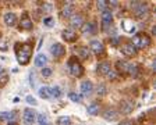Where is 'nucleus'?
<instances>
[{
	"instance_id": "1",
	"label": "nucleus",
	"mask_w": 156,
	"mask_h": 125,
	"mask_svg": "<svg viewBox=\"0 0 156 125\" xmlns=\"http://www.w3.org/2000/svg\"><path fill=\"white\" fill-rule=\"evenodd\" d=\"M16 51H17V60L21 65H27L31 60L32 56V45L31 43H23V45H16Z\"/></svg>"
},
{
	"instance_id": "2",
	"label": "nucleus",
	"mask_w": 156,
	"mask_h": 125,
	"mask_svg": "<svg viewBox=\"0 0 156 125\" xmlns=\"http://www.w3.org/2000/svg\"><path fill=\"white\" fill-rule=\"evenodd\" d=\"M130 7L133 10L134 16L136 18H146L148 14H149V9H148V4L146 3H142V2H130Z\"/></svg>"
},
{
	"instance_id": "3",
	"label": "nucleus",
	"mask_w": 156,
	"mask_h": 125,
	"mask_svg": "<svg viewBox=\"0 0 156 125\" xmlns=\"http://www.w3.org/2000/svg\"><path fill=\"white\" fill-rule=\"evenodd\" d=\"M133 45L135 49H145L151 45V38L146 33H138L133 38Z\"/></svg>"
},
{
	"instance_id": "4",
	"label": "nucleus",
	"mask_w": 156,
	"mask_h": 125,
	"mask_svg": "<svg viewBox=\"0 0 156 125\" xmlns=\"http://www.w3.org/2000/svg\"><path fill=\"white\" fill-rule=\"evenodd\" d=\"M68 70H70V72H71L73 77H82L84 75V67H82L78 61H75L74 57H71L70 60H68Z\"/></svg>"
},
{
	"instance_id": "5",
	"label": "nucleus",
	"mask_w": 156,
	"mask_h": 125,
	"mask_svg": "<svg viewBox=\"0 0 156 125\" xmlns=\"http://www.w3.org/2000/svg\"><path fill=\"white\" fill-rule=\"evenodd\" d=\"M36 114L35 113V110H32V109H25L24 110V113H23V120H24V122H25L27 125H32L34 122L36 121Z\"/></svg>"
},
{
	"instance_id": "6",
	"label": "nucleus",
	"mask_w": 156,
	"mask_h": 125,
	"mask_svg": "<svg viewBox=\"0 0 156 125\" xmlns=\"http://www.w3.org/2000/svg\"><path fill=\"white\" fill-rule=\"evenodd\" d=\"M113 21V14H112L110 10H105L102 11V25H103V31H107V26L112 24Z\"/></svg>"
},
{
	"instance_id": "7",
	"label": "nucleus",
	"mask_w": 156,
	"mask_h": 125,
	"mask_svg": "<svg viewBox=\"0 0 156 125\" xmlns=\"http://www.w3.org/2000/svg\"><path fill=\"white\" fill-rule=\"evenodd\" d=\"M89 50H92L95 54H103L105 53V46L102 42L99 40H91V45H89Z\"/></svg>"
},
{
	"instance_id": "8",
	"label": "nucleus",
	"mask_w": 156,
	"mask_h": 125,
	"mask_svg": "<svg viewBox=\"0 0 156 125\" xmlns=\"http://www.w3.org/2000/svg\"><path fill=\"white\" fill-rule=\"evenodd\" d=\"M121 53L127 57H134L136 54V49L134 47L133 43H124L121 45Z\"/></svg>"
},
{
	"instance_id": "9",
	"label": "nucleus",
	"mask_w": 156,
	"mask_h": 125,
	"mask_svg": "<svg viewBox=\"0 0 156 125\" xmlns=\"http://www.w3.org/2000/svg\"><path fill=\"white\" fill-rule=\"evenodd\" d=\"M50 53L53 54V57L58 58L66 53V49L62 43H55V45H52V47H50Z\"/></svg>"
},
{
	"instance_id": "10",
	"label": "nucleus",
	"mask_w": 156,
	"mask_h": 125,
	"mask_svg": "<svg viewBox=\"0 0 156 125\" xmlns=\"http://www.w3.org/2000/svg\"><path fill=\"white\" fill-rule=\"evenodd\" d=\"M60 14H62V17H64V18H68V17L71 18V17L74 16V4L73 3H66L64 6H63Z\"/></svg>"
},
{
	"instance_id": "11",
	"label": "nucleus",
	"mask_w": 156,
	"mask_h": 125,
	"mask_svg": "<svg viewBox=\"0 0 156 125\" xmlns=\"http://www.w3.org/2000/svg\"><path fill=\"white\" fill-rule=\"evenodd\" d=\"M81 95L82 96H89L92 92H94V85H92L91 81H85L81 83Z\"/></svg>"
},
{
	"instance_id": "12",
	"label": "nucleus",
	"mask_w": 156,
	"mask_h": 125,
	"mask_svg": "<svg viewBox=\"0 0 156 125\" xmlns=\"http://www.w3.org/2000/svg\"><path fill=\"white\" fill-rule=\"evenodd\" d=\"M32 19L28 17V14H24L23 17H21V19H20V28L23 29H32Z\"/></svg>"
},
{
	"instance_id": "13",
	"label": "nucleus",
	"mask_w": 156,
	"mask_h": 125,
	"mask_svg": "<svg viewBox=\"0 0 156 125\" xmlns=\"http://www.w3.org/2000/svg\"><path fill=\"white\" fill-rule=\"evenodd\" d=\"M133 110H134V104L131 102H128V100H123V102L120 103V111H121V114H130Z\"/></svg>"
},
{
	"instance_id": "14",
	"label": "nucleus",
	"mask_w": 156,
	"mask_h": 125,
	"mask_svg": "<svg viewBox=\"0 0 156 125\" xmlns=\"http://www.w3.org/2000/svg\"><path fill=\"white\" fill-rule=\"evenodd\" d=\"M62 36L63 39H66L67 42H75L77 40V32L74 29H66L62 32Z\"/></svg>"
},
{
	"instance_id": "15",
	"label": "nucleus",
	"mask_w": 156,
	"mask_h": 125,
	"mask_svg": "<svg viewBox=\"0 0 156 125\" xmlns=\"http://www.w3.org/2000/svg\"><path fill=\"white\" fill-rule=\"evenodd\" d=\"M70 24H71L73 28H81L84 25V19H82V16L81 14H75L70 18Z\"/></svg>"
},
{
	"instance_id": "16",
	"label": "nucleus",
	"mask_w": 156,
	"mask_h": 125,
	"mask_svg": "<svg viewBox=\"0 0 156 125\" xmlns=\"http://www.w3.org/2000/svg\"><path fill=\"white\" fill-rule=\"evenodd\" d=\"M3 18H4V24L7 26H14L17 23V16L14 13H6Z\"/></svg>"
},
{
	"instance_id": "17",
	"label": "nucleus",
	"mask_w": 156,
	"mask_h": 125,
	"mask_svg": "<svg viewBox=\"0 0 156 125\" xmlns=\"http://www.w3.org/2000/svg\"><path fill=\"white\" fill-rule=\"evenodd\" d=\"M110 70H112V68H110V64H109L107 61H103V63H101V64L98 65L96 72H98L99 75H106Z\"/></svg>"
},
{
	"instance_id": "18",
	"label": "nucleus",
	"mask_w": 156,
	"mask_h": 125,
	"mask_svg": "<svg viewBox=\"0 0 156 125\" xmlns=\"http://www.w3.org/2000/svg\"><path fill=\"white\" fill-rule=\"evenodd\" d=\"M81 29H82V33H95L96 32V24L95 23H87V24H84V25L81 26Z\"/></svg>"
},
{
	"instance_id": "19",
	"label": "nucleus",
	"mask_w": 156,
	"mask_h": 125,
	"mask_svg": "<svg viewBox=\"0 0 156 125\" xmlns=\"http://www.w3.org/2000/svg\"><path fill=\"white\" fill-rule=\"evenodd\" d=\"M34 63H35L36 67H42L43 68L46 65V63H48V57H46L43 53H39V54L35 57V61H34Z\"/></svg>"
},
{
	"instance_id": "20",
	"label": "nucleus",
	"mask_w": 156,
	"mask_h": 125,
	"mask_svg": "<svg viewBox=\"0 0 156 125\" xmlns=\"http://www.w3.org/2000/svg\"><path fill=\"white\" fill-rule=\"evenodd\" d=\"M128 67H130V63H126V61H117L116 63V68L119 72H121V74H127L128 72Z\"/></svg>"
},
{
	"instance_id": "21",
	"label": "nucleus",
	"mask_w": 156,
	"mask_h": 125,
	"mask_svg": "<svg viewBox=\"0 0 156 125\" xmlns=\"http://www.w3.org/2000/svg\"><path fill=\"white\" fill-rule=\"evenodd\" d=\"M116 117H117V111H116V110H113V109L105 110V113H103V118L105 120H107V121H114V120H116Z\"/></svg>"
},
{
	"instance_id": "22",
	"label": "nucleus",
	"mask_w": 156,
	"mask_h": 125,
	"mask_svg": "<svg viewBox=\"0 0 156 125\" xmlns=\"http://www.w3.org/2000/svg\"><path fill=\"white\" fill-rule=\"evenodd\" d=\"M77 53H78V56H80L81 58H84V60L89 58V56H91V50H88V47H85V46L78 47L77 49Z\"/></svg>"
},
{
	"instance_id": "23",
	"label": "nucleus",
	"mask_w": 156,
	"mask_h": 125,
	"mask_svg": "<svg viewBox=\"0 0 156 125\" xmlns=\"http://www.w3.org/2000/svg\"><path fill=\"white\" fill-rule=\"evenodd\" d=\"M39 96L42 97V99H50V88H48V86H42L41 89H39Z\"/></svg>"
},
{
	"instance_id": "24",
	"label": "nucleus",
	"mask_w": 156,
	"mask_h": 125,
	"mask_svg": "<svg viewBox=\"0 0 156 125\" xmlns=\"http://www.w3.org/2000/svg\"><path fill=\"white\" fill-rule=\"evenodd\" d=\"M17 113L16 111H10V113H2L0 114V118L2 120H7L9 122H13V120L16 118Z\"/></svg>"
},
{
	"instance_id": "25",
	"label": "nucleus",
	"mask_w": 156,
	"mask_h": 125,
	"mask_svg": "<svg viewBox=\"0 0 156 125\" xmlns=\"http://www.w3.org/2000/svg\"><path fill=\"white\" fill-rule=\"evenodd\" d=\"M88 114L98 116V114H99V104H98V103H92L91 106H88Z\"/></svg>"
},
{
	"instance_id": "26",
	"label": "nucleus",
	"mask_w": 156,
	"mask_h": 125,
	"mask_svg": "<svg viewBox=\"0 0 156 125\" xmlns=\"http://www.w3.org/2000/svg\"><path fill=\"white\" fill-rule=\"evenodd\" d=\"M7 83H9V74H7L6 71H2L0 72V88L6 86Z\"/></svg>"
},
{
	"instance_id": "27",
	"label": "nucleus",
	"mask_w": 156,
	"mask_h": 125,
	"mask_svg": "<svg viewBox=\"0 0 156 125\" xmlns=\"http://www.w3.org/2000/svg\"><path fill=\"white\" fill-rule=\"evenodd\" d=\"M138 72H140V70H138V65H136V64H130V67H128V72H127V74L135 78L136 75H138Z\"/></svg>"
},
{
	"instance_id": "28",
	"label": "nucleus",
	"mask_w": 156,
	"mask_h": 125,
	"mask_svg": "<svg viewBox=\"0 0 156 125\" xmlns=\"http://www.w3.org/2000/svg\"><path fill=\"white\" fill-rule=\"evenodd\" d=\"M57 125H71V120H70V117H67V116L58 117L57 118Z\"/></svg>"
},
{
	"instance_id": "29",
	"label": "nucleus",
	"mask_w": 156,
	"mask_h": 125,
	"mask_svg": "<svg viewBox=\"0 0 156 125\" xmlns=\"http://www.w3.org/2000/svg\"><path fill=\"white\" fill-rule=\"evenodd\" d=\"M36 121H38V125H50L48 121V117L45 114H39L36 116Z\"/></svg>"
},
{
	"instance_id": "30",
	"label": "nucleus",
	"mask_w": 156,
	"mask_h": 125,
	"mask_svg": "<svg viewBox=\"0 0 156 125\" xmlns=\"http://www.w3.org/2000/svg\"><path fill=\"white\" fill-rule=\"evenodd\" d=\"M50 96L60 97V96H62V89H60L58 86H53V88H50Z\"/></svg>"
},
{
	"instance_id": "31",
	"label": "nucleus",
	"mask_w": 156,
	"mask_h": 125,
	"mask_svg": "<svg viewBox=\"0 0 156 125\" xmlns=\"http://www.w3.org/2000/svg\"><path fill=\"white\" fill-rule=\"evenodd\" d=\"M68 97H70V100H71V102H74V103H80V102H81V96H80V95H77V93H74V92L68 93Z\"/></svg>"
},
{
	"instance_id": "32",
	"label": "nucleus",
	"mask_w": 156,
	"mask_h": 125,
	"mask_svg": "<svg viewBox=\"0 0 156 125\" xmlns=\"http://www.w3.org/2000/svg\"><path fill=\"white\" fill-rule=\"evenodd\" d=\"M52 68H48V67H43L42 68V77H45V78H49L50 75H52Z\"/></svg>"
},
{
	"instance_id": "33",
	"label": "nucleus",
	"mask_w": 156,
	"mask_h": 125,
	"mask_svg": "<svg viewBox=\"0 0 156 125\" xmlns=\"http://www.w3.org/2000/svg\"><path fill=\"white\" fill-rule=\"evenodd\" d=\"M106 6H107V2H105V0L96 2V7L101 10V11H105V10H106Z\"/></svg>"
},
{
	"instance_id": "34",
	"label": "nucleus",
	"mask_w": 156,
	"mask_h": 125,
	"mask_svg": "<svg viewBox=\"0 0 156 125\" xmlns=\"http://www.w3.org/2000/svg\"><path fill=\"white\" fill-rule=\"evenodd\" d=\"M128 24H130V21H124L123 25H128ZM126 31H127V32H134V31H135V25H134V24H133V25H130L128 28L126 29Z\"/></svg>"
},
{
	"instance_id": "35",
	"label": "nucleus",
	"mask_w": 156,
	"mask_h": 125,
	"mask_svg": "<svg viewBox=\"0 0 156 125\" xmlns=\"http://www.w3.org/2000/svg\"><path fill=\"white\" fill-rule=\"evenodd\" d=\"M98 95H99V96L106 95V88H105V85H101V86L98 88Z\"/></svg>"
},
{
	"instance_id": "36",
	"label": "nucleus",
	"mask_w": 156,
	"mask_h": 125,
	"mask_svg": "<svg viewBox=\"0 0 156 125\" xmlns=\"http://www.w3.org/2000/svg\"><path fill=\"white\" fill-rule=\"evenodd\" d=\"M105 77H106L107 78V79H112V81H113V79H116V78H117V75L116 74H114V72H113V71H109V72H107V74L106 75H105Z\"/></svg>"
},
{
	"instance_id": "37",
	"label": "nucleus",
	"mask_w": 156,
	"mask_h": 125,
	"mask_svg": "<svg viewBox=\"0 0 156 125\" xmlns=\"http://www.w3.org/2000/svg\"><path fill=\"white\" fill-rule=\"evenodd\" d=\"M27 103H29V104H34V106H36V100L34 99L32 96H27Z\"/></svg>"
},
{
	"instance_id": "38",
	"label": "nucleus",
	"mask_w": 156,
	"mask_h": 125,
	"mask_svg": "<svg viewBox=\"0 0 156 125\" xmlns=\"http://www.w3.org/2000/svg\"><path fill=\"white\" fill-rule=\"evenodd\" d=\"M50 10H52V6H50L49 3H45V4L42 6V11H46V13H49Z\"/></svg>"
},
{
	"instance_id": "39",
	"label": "nucleus",
	"mask_w": 156,
	"mask_h": 125,
	"mask_svg": "<svg viewBox=\"0 0 156 125\" xmlns=\"http://www.w3.org/2000/svg\"><path fill=\"white\" fill-rule=\"evenodd\" d=\"M43 24H45V25H48V26H50L53 24V19L50 18V17H48V18L43 19Z\"/></svg>"
},
{
	"instance_id": "40",
	"label": "nucleus",
	"mask_w": 156,
	"mask_h": 125,
	"mask_svg": "<svg viewBox=\"0 0 156 125\" xmlns=\"http://www.w3.org/2000/svg\"><path fill=\"white\" fill-rule=\"evenodd\" d=\"M119 42H120V38H113L112 39V45H117Z\"/></svg>"
},
{
	"instance_id": "41",
	"label": "nucleus",
	"mask_w": 156,
	"mask_h": 125,
	"mask_svg": "<svg viewBox=\"0 0 156 125\" xmlns=\"http://www.w3.org/2000/svg\"><path fill=\"white\" fill-rule=\"evenodd\" d=\"M119 125H133V122L131 121H121Z\"/></svg>"
},
{
	"instance_id": "42",
	"label": "nucleus",
	"mask_w": 156,
	"mask_h": 125,
	"mask_svg": "<svg viewBox=\"0 0 156 125\" xmlns=\"http://www.w3.org/2000/svg\"><path fill=\"white\" fill-rule=\"evenodd\" d=\"M152 33H153V35H156V26H153V28H152Z\"/></svg>"
},
{
	"instance_id": "43",
	"label": "nucleus",
	"mask_w": 156,
	"mask_h": 125,
	"mask_svg": "<svg viewBox=\"0 0 156 125\" xmlns=\"http://www.w3.org/2000/svg\"><path fill=\"white\" fill-rule=\"evenodd\" d=\"M7 125H17V124H16V122H9Z\"/></svg>"
},
{
	"instance_id": "44",
	"label": "nucleus",
	"mask_w": 156,
	"mask_h": 125,
	"mask_svg": "<svg viewBox=\"0 0 156 125\" xmlns=\"http://www.w3.org/2000/svg\"><path fill=\"white\" fill-rule=\"evenodd\" d=\"M2 71H3V70H2V68H0V72H2Z\"/></svg>"
},
{
	"instance_id": "45",
	"label": "nucleus",
	"mask_w": 156,
	"mask_h": 125,
	"mask_svg": "<svg viewBox=\"0 0 156 125\" xmlns=\"http://www.w3.org/2000/svg\"><path fill=\"white\" fill-rule=\"evenodd\" d=\"M0 40H2V39H0Z\"/></svg>"
}]
</instances>
